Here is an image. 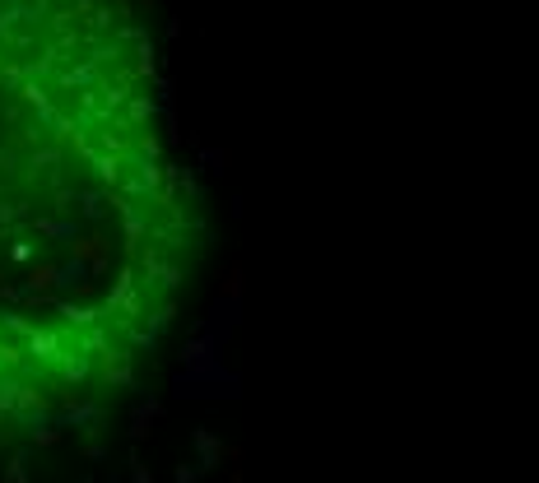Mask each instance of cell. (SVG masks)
<instances>
[{
  "label": "cell",
  "instance_id": "6da1fadb",
  "mask_svg": "<svg viewBox=\"0 0 539 483\" xmlns=\"http://www.w3.org/2000/svg\"><path fill=\"white\" fill-rule=\"evenodd\" d=\"M210 251L135 0H0V441L108 414Z\"/></svg>",
  "mask_w": 539,
  "mask_h": 483
}]
</instances>
